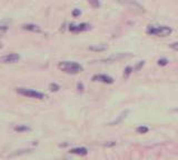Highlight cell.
<instances>
[{
  "label": "cell",
  "mask_w": 178,
  "mask_h": 160,
  "mask_svg": "<svg viewBox=\"0 0 178 160\" xmlns=\"http://www.w3.org/2000/svg\"><path fill=\"white\" fill-rule=\"evenodd\" d=\"M69 31L70 32H74V33H78V32H82V31H87V30H90L91 29V26L89 25V23L86 22H82V23H79V25H75V23H71L69 26Z\"/></svg>",
  "instance_id": "4"
},
{
  "label": "cell",
  "mask_w": 178,
  "mask_h": 160,
  "mask_svg": "<svg viewBox=\"0 0 178 160\" xmlns=\"http://www.w3.org/2000/svg\"><path fill=\"white\" fill-rule=\"evenodd\" d=\"M2 48V43H0V49Z\"/></svg>",
  "instance_id": "24"
},
{
  "label": "cell",
  "mask_w": 178,
  "mask_h": 160,
  "mask_svg": "<svg viewBox=\"0 0 178 160\" xmlns=\"http://www.w3.org/2000/svg\"><path fill=\"white\" fill-rule=\"evenodd\" d=\"M130 70H131V68H127V69H126V77H127L128 75L130 74Z\"/></svg>",
  "instance_id": "22"
},
{
  "label": "cell",
  "mask_w": 178,
  "mask_h": 160,
  "mask_svg": "<svg viewBox=\"0 0 178 160\" xmlns=\"http://www.w3.org/2000/svg\"><path fill=\"white\" fill-rule=\"evenodd\" d=\"M167 64H168L167 59H159V60H158V65H159V66H165V65Z\"/></svg>",
  "instance_id": "19"
},
{
  "label": "cell",
  "mask_w": 178,
  "mask_h": 160,
  "mask_svg": "<svg viewBox=\"0 0 178 160\" xmlns=\"http://www.w3.org/2000/svg\"><path fill=\"white\" fill-rule=\"evenodd\" d=\"M122 2H124V3H127V5H130L131 7L137 8V9H139V10H142V7H141V6H140L138 2H136L135 0H124Z\"/></svg>",
  "instance_id": "12"
},
{
  "label": "cell",
  "mask_w": 178,
  "mask_h": 160,
  "mask_svg": "<svg viewBox=\"0 0 178 160\" xmlns=\"http://www.w3.org/2000/svg\"><path fill=\"white\" fill-rule=\"evenodd\" d=\"M169 47H171L173 50H175V51H178V42H173V43H171L169 45Z\"/></svg>",
  "instance_id": "20"
},
{
  "label": "cell",
  "mask_w": 178,
  "mask_h": 160,
  "mask_svg": "<svg viewBox=\"0 0 178 160\" xmlns=\"http://www.w3.org/2000/svg\"><path fill=\"white\" fill-rule=\"evenodd\" d=\"M128 114L127 111H126V112H122V114H120L119 117H118V119H117V120H115L114 122H111V124H119V122L121 121V120L124 119V118H126V114Z\"/></svg>",
  "instance_id": "15"
},
{
  "label": "cell",
  "mask_w": 178,
  "mask_h": 160,
  "mask_svg": "<svg viewBox=\"0 0 178 160\" xmlns=\"http://www.w3.org/2000/svg\"><path fill=\"white\" fill-rule=\"evenodd\" d=\"M20 60V56L18 53H8V55H5V56L0 57V62L2 64H16L18 61Z\"/></svg>",
  "instance_id": "5"
},
{
  "label": "cell",
  "mask_w": 178,
  "mask_h": 160,
  "mask_svg": "<svg viewBox=\"0 0 178 160\" xmlns=\"http://www.w3.org/2000/svg\"><path fill=\"white\" fill-rule=\"evenodd\" d=\"M58 68L66 74L71 75L79 74L80 71H82V65H79L78 62H75V61H61L58 64Z\"/></svg>",
  "instance_id": "1"
},
{
  "label": "cell",
  "mask_w": 178,
  "mask_h": 160,
  "mask_svg": "<svg viewBox=\"0 0 178 160\" xmlns=\"http://www.w3.org/2000/svg\"><path fill=\"white\" fill-rule=\"evenodd\" d=\"M147 33L158 37H166L171 33V28L167 26H149L147 28Z\"/></svg>",
  "instance_id": "2"
},
{
  "label": "cell",
  "mask_w": 178,
  "mask_h": 160,
  "mask_svg": "<svg viewBox=\"0 0 178 160\" xmlns=\"http://www.w3.org/2000/svg\"><path fill=\"white\" fill-rule=\"evenodd\" d=\"M89 2V5L91 6L92 8H95V9H97V8H99L100 7V2H99V0H87Z\"/></svg>",
  "instance_id": "13"
},
{
  "label": "cell",
  "mask_w": 178,
  "mask_h": 160,
  "mask_svg": "<svg viewBox=\"0 0 178 160\" xmlns=\"http://www.w3.org/2000/svg\"><path fill=\"white\" fill-rule=\"evenodd\" d=\"M21 29H23L26 31H29V32H35V33L41 32V28L38 25H36V23H25V25L21 26Z\"/></svg>",
  "instance_id": "6"
},
{
  "label": "cell",
  "mask_w": 178,
  "mask_h": 160,
  "mask_svg": "<svg viewBox=\"0 0 178 160\" xmlns=\"http://www.w3.org/2000/svg\"><path fill=\"white\" fill-rule=\"evenodd\" d=\"M17 94L25 96L27 98H32V99H45L46 96L42 92L36 91L33 89H28V88H17L16 89Z\"/></svg>",
  "instance_id": "3"
},
{
  "label": "cell",
  "mask_w": 178,
  "mask_h": 160,
  "mask_svg": "<svg viewBox=\"0 0 178 160\" xmlns=\"http://www.w3.org/2000/svg\"><path fill=\"white\" fill-rule=\"evenodd\" d=\"M13 130L17 132H27V131H30V127H28V126H26V124H18V126H16L15 128H13Z\"/></svg>",
  "instance_id": "10"
},
{
  "label": "cell",
  "mask_w": 178,
  "mask_h": 160,
  "mask_svg": "<svg viewBox=\"0 0 178 160\" xmlns=\"http://www.w3.org/2000/svg\"><path fill=\"white\" fill-rule=\"evenodd\" d=\"M30 151V149H25V150H18V153H15L11 155V157H16V156H19V155H23V153H27Z\"/></svg>",
  "instance_id": "17"
},
{
  "label": "cell",
  "mask_w": 178,
  "mask_h": 160,
  "mask_svg": "<svg viewBox=\"0 0 178 160\" xmlns=\"http://www.w3.org/2000/svg\"><path fill=\"white\" fill-rule=\"evenodd\" d=\"M89 50L90 51H95V52H100V51H105L107 49L106 45H92V46H89Z\"/></svg>",
  "instance_id": "9"
},
{
  "label": "cell",
  "mask_w": 178,
  "mask_h": 160,
  "mask_svg": "<svg viewBox=\"0 0 178 160\" xmlns=\"http://www.w3.org/2000/svg\"><path fill=\"white\" fill-rule=\"evenodd\" d=\"M70 153H75V155L85 156V155H87V149H86V148H75V149L70 150Z\"/></svg>",
  "instance_id": "11"
},
{
  "label": "cell",
  "mask_w": 178,
  "mask_h": 160,
  "mask_svg": "<svg viewBox=\"0 0 178 160\" xmlns=\"http://www.w3.org/2000/svg\"><path fill=\"white\" fill-rule=\"evenodd\" d=\"M8 29H9V27H8L7 25H1V26H0V38H1L2 36L6 35V32L8 31Z\"/></svg>",
  "instance_id": "14"
},
{
  "label": "cell",
  "mask_w": 178,
  "mask_h": 160,
  "mask_svg": "<svg viewBox=\"0 0 178 160\" xmlns=\"http://www.w3.org/2000/svg\"><path fill=\"white\" fill-rule=\"evenodd\" d=\"M80 13H82V11L79 10V9H74L72 10V16L74 17H78V16H80Z\"/></svg>",
  "instance_id": "21"
},
{
  "label": "cell",
  "mask_w": 178,
  "mask_h": 160,
  "mask_svg": "<svg viewBox=\"0 0 178 160\" xmlns=\"http://www.w3.org/2000/svg\"><path fill=\"white\" fill-rule=\"evenodd\" d=\"M49 89H50L51 91H58L59 89H60V87H59V85H57V84H50Z\"/></svg>",
  "instance_id": "18"
},
{
  "label": "cell",
  "mask_w": 178,
  "mask_h": 160,
  "mask_svg": "<svg viewBox=\"0 0 178 160\" xmlns=\"http://www.w3.org/2000/svg\"><path fill=\"white\" fill-rule=\"evenodd\" d=\"M148 130H149V129H148V127H146V126H140V127L137 128L138 133H146Z\"/></svg>",
  "instance_id": "16"
},
{
  "label": "cell",
  "mask_w": 178,
  "mask_h": 160,
  "mask_svg": "<svg viewBox=\"0 0 178 160\" xmlns=\"http://www.w3.org/2000/svg\"><path fill=\"white\" fill-rule=\"evenodd\" d=\"M126 57H129V55L127 53H114L109 58H107V61H115V60H119V59L126 58Z\"/></svg>",
  "instance_id": "8"
},
{
  "label": "cell",
  "mask_w": 178,
  "mask_h": 160,
  "mask_svg": "<svg viewBox=\"0 0 178 160\" xmlns=\"http://www.w3.org/2000/svg\"><path fill=\"white\" fill-rule=\"evenodd\" d=\"M92 81H100L104 82V84H112V78L107 75H96V76L92 77Z\"/></svg>",
  "instance_id": "7"
},
{
  "label": "cell",
  "mask_w": 178,
  "mask_h": 160,
  "mask_svg": "<svg viewBox=\"0 0 178 160\" xmlns=\"http://www.w3.org/2000/svg\"><path fill=\"white\" fill-rule=\"evenodd\" d=\"M78 88H79V90H80V91H82V85H80V84L78 85Z\"/></svg>",
  "instance_id": "23"
}]
</instances>
